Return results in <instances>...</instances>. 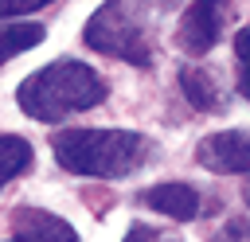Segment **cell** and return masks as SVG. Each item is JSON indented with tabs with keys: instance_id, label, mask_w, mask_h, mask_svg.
I'll use <instances>...</instances> for the list:
<instances>
[{
	"instance_id": "obj_4",
	"label": "cell",
	"mask_w": 250,
	"mask_h": 242,
	"mask_svg": "<svg viewBox=\"0 0 250 242\" xmlns=\"http://www.w3.org/2000/svg\"><path fill=\"white\" fill-rule=\"evenodd\" d=\"M219 23H223V0H191L184 20H180V47L188 55H203L215 47L219 39Z\"/></svg>"
},
{
	"instance_id": "obj_16",
	"label": "cell",
	"mask_w": 250,
	"mask_h": 242,
	"mask_svg": "<svg viewBox=\"0 0 250 242\" xmlns=\"http://www.w3.org/2000/svg\"><path fill=\"white\" fill-rule=\"evenodd\" d=\"M223 4H227V0H223Z\"/></svg>"
},
{
	"instance_id": "obj_2",
	"label": "cell",
	"mask_w": 250,
	"mask_h": 242,
	"mask_svg": "<svg viewBox=\"0 0 250 242\" xmlns=\"http://www.w3.org/2000/svg\"><path fill=\"white\" fill-rule=\"evenodd\" d=\"M51 148L59 168L94 180L129 176L148 156V141L133 129H70V133H55Z\"/></svg>"
},
{
	"instance_id": "obj_12",
	"label": "cell",
	"mask_w": 250,
	"mask_h": 242,
	"mask_svg": "<svg viewBox=\"0 0 250 242\" xmlns=\"http://www.w3.org/2000/svg\"><path fill=\"white\" fill-rule=\"evenodd\" d=\"M51 0H0V20H12V16H27L35 8H43Z\"/></svg>"
},
{
	"instance_id": "obj_10",
	"label": "cell",
	"mask_w": 250,
	"mask_h": 242,
	"mask_svg": "<svg viewBox=\"0 0 250 242\" xmlns=\"http://www.w3.org/2000/svg\"><path fill=\"white\" fill-rule=\"evenodd\" d=\"M31 168V144L23 137H0V183L23 176Z\"/></svg>"
},
{
	"instance_id": "obj_7",
	"label": "cell",
	"mask_w": 250,
	"mask_h": 242,
	"mask_svg": "<svg viewBox=\"0 0 250 242\" xmlns=\"http://www.w3.org/2000/svg\"><path fill=\"white\" fill-rule=\"evenodd\" d=\"M145 203H148L152 211L168 215V219H180V222L199 215V195H195V187H188V183H156V187L145 191Z\"/></svg>"
},
{
	"instance_id": "obj_13",
	"label": "cell",
	"mask_w": 250,
	"mask_h": 242,
	"mask_svg": "<svg viewBox=\"0 0 250 242\" xmlns=\"http://www.w3.org/2000/svg\"><path fill=\"white\" fill-rule=\"evenodd\" d=\"M121 242H176V238H164L160 230H152V226H141V222H137V226H129V234H125Z\"/></svg>"
},
{
	"instance_id": "obj_14",
	"label": "cell",
	"mask_w": 250,
	"mask_h": 242,
	"mask_svg": "<svg viewBox=\"0 0 250 242\" xmlns=\"http://www.w3.org/2000/svg\"><path fill=\"white\" fill-rule=\"evenodd\" d=\"M242 199H246V207H250V180H246V187H242Z\"/></svg>"
},
{
	"instance_id": "obj_8",
	"label": "cell",
	"mask_w": 250,
	"mask_h": 242,
	"mask_svg": "<svg viewBox=\"0 0 250 242\" xmlns=\"http://www.w3.org/2000/svg\"><path fill=\"white\" fill-rule=\"evenodd\" d=\"M180 90H184V98H188L195 109H203V113L219 109V86L211 82V74H207L203 66H184V70H180Z\"/></svg>"
},
{
	"instance_id": "obj_5",
	"label": "cell",
	"mask_w": 250,
	"mask_h": 242,
	"mask_svg": "<svg viewBox=\"0 0 250 242\" xmlns=\"http://www.w3.org/2000/svg\"><path fill=\"white\" fill-rule=\"evenodd\" d=\"M12 238L16 242H78L74 226L43 207H16L12 211Z\"/></svg>"
},
{
	"instance_id": "obj_9",
	"label": "cell",
	"mask_w": 250,
	"mask_h": 242,
	"mask_svg": "<svg viewBox=\"0 0 250 242\" xmlns=\"http://www.w3.org/2000/svg\"><path fill=\"white\" fill-rule=\"evenodd\" d=\"M43 43V27L39 23H0V62L31 51Z\"/></svg>"
},
{
	"instance_id": "obj_3",
	"label": "cell",
	"mask_w": 250,
	"mask_h": 242,
	"mask_svg": "<svg viewBox=\"0 0 250 242\" xmlns=\"http://www.w3.org/2000/svg\"><path fill=\"white\" fill-rule=\"evenodd\" d=\"M86 43L109 59H125L137 66H148V4L145 0H105L90 23H86Z\"/></svg>"
},
{
	"instance_id": "obj_6",
	"label": "cell",
	"mask_w": 250,
	"mask_h": 242,
	"mask_svg": "<svg viewBox=\"0 0 250 242\" xmlns=\"http://www.w3.org/2000/svg\"><path fill=\"white\" fill-rule=\"evenodd\" d=\"M195 160L211 172H250V137L246 133H215L199 144Z\"/></svg>"
},
{
	"instance_id": "obj_1",
	"label": "cell",
	"mask_w": 250,
	"mask_h": 242,
	"mask_svg": "<svg viewBox=\"0 0 250 242\" xmlns=\"http://www.w3.org/2000/svg\"><path fill=\"white\" fill-rule=\"evenodd\" d=\"M16 101L35 121H62L70 113H82V109H94L98 101H105V82L94 74V66L62 59V62H51V66L35 70L31 78H23L16 90Z\"/></svg>"
},
{
	"instance_id": "obj_15",
	"label": "cell",
	"mask_w": 250,
	"mask_h": 242,
	"mask_svg": "<svg viewBox=\"0 0 250 242\" xmlns=\"http://www.w3.org/2000/svg\"><path fill=\"white\" fill-rule=\"evenodd\" d=\"M12 242H16V238H12Z\"/></svg>"
},
{
	"instance_id": "obj_11",
	"label": "cell",
	"mask_w": 250,
	"mask_h": 242,
	"mask_svg": "<svg viewBox=\"0 0 250 242\" xmlns=\"http://www.w3.org/2000/svg\"><path fill=\"white\" fill-rule=\"evenodd\" d=\"M234 55H238V62H242L238 90H242V98H250V27H242V31L234 35Z\"/></svg>"
}]
</instances>
